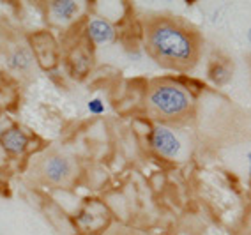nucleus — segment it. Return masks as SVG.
Wrapping results in <instances>:
<instances>
[{
    "label": "nucleus",
    "mask_w": 251,
    "mask_h": 235,
    "mask_svg": "<svg viewBox=\"0 0 251 235\" xmlns=\"http://www.w3.org/2000/svg\"><path fill=\"white\" fill-rule=\"evenodd\" d=\"M103 110H104V106L99 99H94V101H90L89 103V112L90 113H103Z\"/></svg>",
    "instance_id": "9b49d317"
},
{
    "label": "nucleus",
    "mask_w": 251,
    "mask_h": 235,
    "mask_svg": "<svg viewBox=\"0 0 251 235\" xmlns=\"http://www.w3.org/2000/svg\"><path fill=\"white\" fill-rule=\"evenodd\" d=\"M145 51L163 69L188 72L202 55L200 32L172 14H154L144 22Z\"/></svg>",
    "instance_id": "f257e3e1"
},
{
    "label": "nucleus",
    "mask_w": 251,
    "mask_h": 235,
    "mask_svg": "<svg viewBox=\"0 0 251 235\" xmlns=\"http://www.w3.org/2000/svg\"><path fill=\"white\" fill-rule=\"evenodd\" d=\"M5 129H7V127H5V126H4V124L0 122V135H2V133H4V131H5Z\"/></svg>",
    "instance_id": "f8f14e48"
},
{
    "label": "nucleus",
    "mask_w": 251,
    "mask_h": 235,
    "mask_svg": "<svg viewBox=\"0 0 251 235\" xmlns=\"http://www.w3.org/2000/svg\"><path fill=\"white\" fill-rule=\"evenodd\" d=\"M248 41L251 43V28H250V30H248Z\"/></svg>",
    "instance_id": "4468645a"
},
{
    "label": "nucleus",
    "mask_w": 251,
    "mask_h": 235,
    "mask_svg": "<svg viewBox=\"0 0 251 235\" xmlns=\"http://www.w3.org/2000/svg\"><path fill=\"white\" fill-rule=\"evenodd\" d=\"M9 66L16 71H22V72H27L32 66V57L28 53L27 48H16L13 53L9 55Z\"/></svg>",
    "instance_id": "1a4fd4ad"
},
{
    "label": "nucleus",
    "mask_w": 251,
    "mask_h": 235,
    "mask_svg": "<svg viewBox=\"0 0 251 235\" xmlns=\"http://www.w3.org/2000/svg\"><path fill=\"white\" fill-rule=\"evenodd\" d=\"M30 173L48 188L66 189L76 179V163L71 154L51 147L34 159Z\"/></svg>",
    "instance_id": "7ed1b4c3"
},
{
    "label": "nucleus",
    "mask_w": 251,
    "mask_h": 235,
    "mask_svg": "<svg viewBox=\"0 0 251 235\" xmlns=\"http://www.w3.org/2000/svg\"><path fill=\"white\" fill-rule=\"evenodd\" d=\"M145 112L161 126H182L197 113V99L184 83L174 78H154L145 91Z\"/></svg>",
    "instance_id": "f03ea898"
},
{
    "label": "nucleus",
    "mask_w": 251,
    "mask_h": 235,
    "mask_svg": "<svg viewBox=\"0 0 251 235\" xmlns=\"http://www.w3.org/2000/svg\"><path fill=\"white\" fill-rule=\"evenodd\" d=\"M104 235H145V234L140 230H135V228H127V226H117L113 230L106 232Z\"/></svg>",
    "instance_id": "9d476101"
},
{
    "label": "nucleus",
    "mask_w": 251,
    "mask_h": 235,
    "mask_svg": "<svg viewBox=\"0 0 251 235\" xmlns=\"http://www.w3.org/2000/svg\"><path fill=\"white\" fill-rule=\"evenodd\" d=\"M30 138L23 129L16 126H9L2 135H0V145L11 156H22L27 152Z\"/></svg>",
    "instance_id": "39448f33"
},
{
    "label": "nucleus",
    "mask_w": 251,
    "mask_h": 235,
    "mask_svg": "<svg viewBox=\"0 0 251 235\" xmlns=\"http://www.w3.org/2000/svg\"><path fill=\"white\" fill-rule=\"evenodd\" d=\"M87 34H89L90 41L94 45H104V43H110L115 39V28L104 18L90 20L89 27H87Z\"/></svg>",
    "instance_id": "423d86ee"
},
{
    "label": "nucleus",
    "mask_w": 251,
    "mask_h": 235,
    "mask_svg": "<svg viewBox=\"0 0 251 235\" xmlns=\"http://www.w3.org/2000/svg\"><path fill=\"white\" fill-rule=\"evenodd\" d=\"M209 80H211L214 85L223 87L232 80V68H230L226 62H221V60H216V62L211 64L209 68Z\"/></svg>",
    "instance_id": "6e6552de"
},
{
    "label": "nucleus",
    "mask_w": 251,
    "mask_h": 235,
    "mask_svg": "<svg viewBox=\"0 0 251 235\" xmlns=\"http://www.w3.org/2000/svg\"><path fill=\"white\" fill-rule=\"evenodd\" d=\"M248 161H250V173H251V152L248 154Z\"/></svg>",
    "instance_id": "ddd939ff"
},
{
    "label": "nucleus",
    "mask_w": 251,
    "mask_h": 235,
    "mask_svg": "<svg viewBox=\"0 0 251 235\" xmlns=\"http://www.w3.org/2000/svg\"><path fill=\"white\" fill-rule=\"evenodd\" d=\"M149 145L151 149L166 159H180L184 156V143L179 138V135L170 129V127L157 124L151 133L149 138Z\"/></svg>",
    "instance_id": "20e7f679"
},
{
    "label": "nucleus",
    "mask_w": 251,
    "mask_h": 235,
    "mask_svg": "<svg viewBox=\"0 0 251 235\" xmlns=\"http://www.w3.org/2000/svg\"><path fill=\"white\" fill-rule=\"evenodd\" d=\"M48 11L51 18H55L60 23L71 22L78 13V4L75 0H53L48 2Z\"/></svg>",
    "instance_id": "0eeeda50"
}]
</instances>
